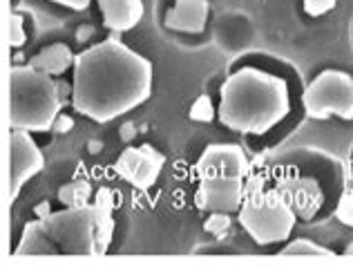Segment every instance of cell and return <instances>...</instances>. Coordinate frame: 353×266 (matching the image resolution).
<instances>
[{
	"mask_svg": "<svg viewBox=\"0 0 353 266\" xmlns=\"http://www.w3.org/2000/svg\"><path fill=\"white\" fill-rule=\"evenodd\" d=\"M74 59L77 57L70 52L68 45L54 43L50 48H45L43 52L36 54V57L30 61V65L41 72H48V74H63V72L74 63Z\"/></svg>",
	"mask_w": 353,
	"mask_h": 266,
	"instance_id": "obj_15",
	"label": "cell"
},
{
	"mask_svg": "<svg viewBox=\"0 0 353 266\" xmlns=\"http://www.w3.org/2000/svg\"><path fill=\"white\" fill-rule=\"evenodd\" d=\"M52 255H97L94 204L39 217Z\"/></svg>",
	"mask_w": 353,
	"mask_h": 266,
	"instance_id": "obj_5",
	"label": "cell"
},
{
	"mask_svg": "<svg viewBox=\"0 0 353 266\" xmlns=\"http://www.w3.org/2000/svg\"><path fill=\"white\" fill-rule=\"evenodd\" d=\"M197 206L210 213H235L244 201V179L237 177H203L199 179Z\"/></svg>",
	"mask_w": 353,
	"mask_h": 266,
	"instance_id": "obj_10",
	"label": "cell"
},
{
	"mask_svg": "<svg viewBox=\"0 0 353 266\" xmlns=\"http://www.w3.org/2000/svg\"><path fill=\"white\" fill-rule=\"evenodd\" d=\"M103 12V25L114 32H128L141 23L143 3L141 0H99Z\"/></svg>",
	"mask_w": 353,
	"mask_h": 266,
	"instance_id": "obj_13",
	"label": "cell"
},
{
	"mask_svg": "<svg viewBox=\"0 0 353 266\" xmlns=\"http://www.w3.org/2000/svg\"><path fill=\"white\" fill-rule=\"evenodd\" d=\"M199 179L203 177H237L246 179L250 172V163L244 150L233 143H212L199 157L197 166Z\"/></svg>",
	"mask_w": 353,
	"mask_h": 266,
	"instance_id": "obj_9",
	"label": "cell"
},
{
	"mask_svg": "<svg viewBox=\"0 0 353 266\" xmlns=\"http://www.w3.org/2000/svg\"><path fill=\"white\" fill-rule=\"evenodd\" d=\"M230 213H212L208 219H206V224H203V228L210 233V235H215V237H224L228 233V228H230Z\"/></svg>",
	"mask_w": 353,
	"mask_h": 266,
	"instance_id": "obj_18",
	"label": "cell"
},
{
	"mask_svg": "<svg viewBox=\"0 0 353 266\" xmlns=\"http://www.w3.org/2000/svg\"><path fill=\"white\" fill-rule=\"evenodd\" d=\"M92 197V183L88 179H74L59 190V199L63 206L70 208H81L88 206V201Z\"/></svg>",
	"mask_w": 353,
	"mask_h": 266,
	"instance_id": "obj_16",
	"label": "cell"
},
{
	"mask_svg": "<svg viewBox=\"0 0 353 266\" xmlns=\"http://www.w3.org/2000/svg\"><path fill=\"white\" fill-rule=\"evenodd\" d=\"M25 41L27 36L23 30V16L12 14L9 16V43H12V48H21V45H25Z\"/></svg>",
	"mask_w": 353,
	"mask_h": 266,
	"instance_id": "obj_19",
	"label": "cell"
},
{
	"mask_svg": "<svg viewBox=\"0 0 353 266\" xmlns=\"http://www.w3.org/2000/svg\"><path fill=\"white\" fill-rule=\"evenodd\" d=\"M32 65L9 70V125L12 130L45 132L54 127L65 105L59 81Z\"/></svg>",
	"mask_w": 353,
	"mask_h": 266,
	"instance_id": "obj_3",
	"label": "cell"
},
{
	"mask_svg": "<svg viewBox=\"0 0 353 266\" xmlns=\"http://www.w3.org/2000/svg\"><path fill=\"white\" fill-rule=\"evenodd\" d=\"M114 192L112 188H99L94 197L97 224V255H105L114 235Z\"/></svg>",
	"mask_w": 353,
	"mask_h": 266,
	"instance_id": "obj_14",
	"label": "cell"
},
{
	"mask_svg": "<svg viewBox=\"0 0 353 266\" xmlns=\"http://www.w3.org/2000/svg\"><path fill=\"white\" fill-rule=\"evenodd\" d=\"M345 253H347V255H353V242H351V244L347 246V251H345Z\"/></svg>",
	"mask_w": 353,
	"mask_h": 266,
	"instance_id": "obj_25",
	"label": "cell"
},
{
	"mask_svg": "<svg viewBox=\"0 0 353 266\" xmlns=\"http://www.w3.org/2000/svg\"><path fill=\"white\" fill-rule=\"evenodd\" d=\"M277 192L289 201L297 217L311 219L318 215L324 201L320 183L311 177H284L277 183Z\"/></svg>",
	"mask_w": 353,
	"mask_h": 266,
	"instance_id": "obj_11",
	"label": "cell"
},
{
	"mask_svg": "<svg viewBox=\"0 0 353 266\" xmlns=\"http://www.w3.org/2000/svg\"><path fill=\"white\" fill-rule=\"evenodd\" d=\"M208 12V0H176L174 9H170L168 16H165V25L176 32L199 34L206 25Z\"/></svg>",
	"mask_w": 353,
	"mask_h": 266,
	"instance_id": "obj_12",
	"label": "cell"
},
{
	"mask_svg": "<svg viewBox=\"0 0 353 266\" xmlns=\"http://www.w3.org/2000/svg\"><path fill=\"white\" fill-rule=\"evenodd\" d=\"M152 92V65L117 39H105L74 59L72 105L108 123L141 105Z\"/></svg>",
	"mask_w": 353,
	"mask_h": 266,
	"instance_id": "obj_1",
	"label": "cell"
},
{
	"mask_svg": "<svg viewBox=\"0 0 353 266\" xmlns=\"http://www.w3.org/2000/svg\"><path fill=\"white\" fill-rule=\"evenodd\" d=\"M282 255H306V258H331L333 251L324 249V246L309 242V240H295L286 244L282 249Z\"/></svg>",
	"mask_w": 353,
	"mask_h": 266,
	"instance_id": "obj_17",
	"label": "cell"
},
{
	"mask_svg": "<svg viewBox=\"0 0 353 266\" xmlns=\"http://www.w3.org/2000/svg\"><path fill=\"white\" fill-rule=\"evenodd\" d=\"M163 163H165L163 154L157 148H152L150 143H143L139 148H125L121 152V157L117 161V170L134 188L148 190L150 186H154Z\"/></svg>",
	"mask_w": 353,
	"mask_h": 266,
	"instance_id": "obj_8",
	"label": "cell"
},
{
	"mask_svg": "<svg viewBox=\"0 0 353 266\" xmlns=\"http://www.w3.org/2000/svg\"><path fill=\"white\" fill-rule=\"evenodd\" d=\"M219 119L241 134H266L291 112L286 81L257 68L233 72L219 90Z\"/></svg>",
	"mask_w": 353,
	"mask_h": 266,
	"instance_id": "obj_2",
	"label": "cell"
},
{
	"mask_svg": "<svg viewBox=\"0 0 353 266\" xmlns=\"http://www.w3.org/2000/svg\"><path fill=\"white\" fill-rule=\"evenodd\" d=\"M72 125H74V121L70 116H59L57 119V123H54V127H57L59 132H68V130H72Z\"/></svg>",
	"mask_w": 353,
	"mask_h": 266,
	"instance_id": "obj_24",
	"label": "cell"
},
{
	"mask_svg": "<svg viewBox=\"0 0 353 266\" xmlns=\"http://www.w3.org/2000/svg\"><path fill=\"white\" fill-rule=\"evenodd\" d=\"M338 0H304V12L309 16H322L336 7Z\"/></svg>",
	"mask_w": 353,
	"mask_h": 266,
	"instance_id": "obj_22",
	"label": "cell"
},
{
	"mask_svg": "<svg viewBox=\"0 0 353 266\" xmlns=\"http://www.w3.org/2000/svg\"><path fill=\"white\" fill-rule=\"evenodd\" d=\"M190 119L192 121H212V105L208 96H199L190 108Z\"/></svg>",
	"mask_w": 353,
	"mask_h": 266,
	"instance_id": "obj_20",
	"label": "cell"
},
{
	"mask_svg": "<svg viewBox=\"0 0 353 266\" xmlns=\"http://www.w3.org/2000/svg\"><path fill=\"white\" fill-rule=\"evenodd\" d=\"M336 217L342 224L353 226V192H345V195L340 197L338 208H336Z\"/></svg>",
	"mask_w": 353,
	"mask_h": 266,
	"instance_id": "obj_21",
	"label": "cell"
},
{
	"mask_svg": "<svg viewBox=\"0 0 353 266\" xmlns=\"http://www.w3.org/2000/svg\"><path fill=\"white\" fill-rule=\"evenodd\" d=\"M295 210L280 192L264 190L262 177L248 175L244 183V201L239 208V224L257 244L284 242L295 226Z\"/></svg>",
	"mask_w": 353,
	"mask_h": 266,
	"instance_id": "obj_4",
	"label": "cell"
},
{
	"mask_svg": "<svg viewBox=\"0 0 353 266\" xmlns=\"http://www.w3.org/2000/svg\"><path fill=\"white\" fill-rule=\"evenodd\" d=\"M45 166L43 152L27 130H14L9 139V197H18L23 183L32 179Z\"/></svg>",
	"mask_w": 353,
	"mask_h": 266,
	"instance_id": "obj_7",
	"label": "cell"
},
{
	"mask_svg": "<svg viewBox=\"0 0 353 266\" xmlns=\"http://www.w3.org/2000/svg\"><path fill=\"white\" fill-rule=\"evenodd\" d=\"M54 3L65 5V7H70V9H85L90 5V0H54Z\"/></svg>",
	"mask_w": 353,
	"mask_h": 266,
	"instance_id": "obj_23",
	"label": "cell"
},
{
	"mask_svg": "<svg viewBox=\"0 0 353 266\" xmlns=\"http://www.w3.org/2000/svg\"><path fill=\"white\" fill-rule=\"evenodd\" d=\"M302 103L311 119L336 114L345 121L353 119V79L347 72L324 70L304 90Z\"/></svg>",
	"mask_w": 353,
	"mask_h": 266,
	"instance_id": "obj_6",
	"label": "cell"
}]
</instances>
